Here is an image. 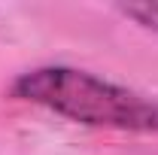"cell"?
<instances>
[{
	"label": "cell",
	"mask_w": 158,
	"mask_h": 155,
	"mask_svg": "<svg viewBox=\"0 0 158 155\" xmlns=\"http://www.w3.org/2000/svg\"><path fill=\"white\" fill-rule=\"evenodd\" d=\"M9 91L19 100L46 107L88 128L158 134V97L100 79L79 67L49 64V67L27 70L12 82Z\"/></svg>",
	"instance_id": "6da1fadb"
},
{
	"label": "cell",
	"mask_w": 158,
	"mask_h": 155,
	"mask_svg": "<svg viewBox=\"0 0 158 155\" xmlns=\"http://www.w3.org/2000/svg\"><path fill=\"white\" fill-rule=\"evenodd\" d=\"M118 9H122L128 19H134L140 27L158 34V3H125V6H118Z\"/></svg>",
	"instance_id": "7a4b0ae2"
}]
</instances>
